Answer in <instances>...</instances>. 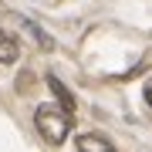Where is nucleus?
Wrapping results in <instances>:
<instances>
[{"label":"nucleus","instance_id":"1","mask_svg":"<svg viewBox=\"0 0 152 152\" xmlns=\"http://www.w3.org/2000/svg\"><path fill=\"white\" fill-rule=\"evenodd\" d=\"M34 125H37V132L51 142V145H58V142L68 139L71 125H75V115H68L61 105L48 102V105H37V108H34Z\"/></svg>","mask_w":152,"mask_h":152},{"label":"nucleus","instance_id":"2","mask_svg":"<svg viewBox=\"0 0 152 152\" xmlns=\"http://www.w3.org/2000/svg\"><path fill=\"white\" fill-rule=\"evenodd\" d=\"M78 152H115V145L105 135H95V132H88V135L78 139Z\"/></svg>","mask_w":152,"mask_h":152},{"label":"nucleus","instance_id":"3","mask_svg":"<svg viewBox=\"0 0 152 152\" xmlns=\"http://www.w3.org/2000/svg\"><path fill=\"white\" fill-rule=\"evenodd\" d=\"M48 85H51V91L58 95V102H61V108H64L68 115H75V98H71V91H68V88H64V85L58 81L54 75H48Z\"/></svg>","mask_w":152,"mask_h":152},{"label":"nucleus","instance_id":"4","mask_svg":"<svg viewBox=\"0 0 152 152\" xmlns=\"http://www.w3.org/2000/svg\"><path fill=\"white\" fill-rule=\"evenodd\" d=\"M10 61H17V41L7 31H0V64H10Z\"/></svg>","mask_w":152,"mask_h":152},{"label":"nucleus","instance_id":"5","mask_svg":"<svg viewBox=\"0 0 152 152\" xmlns=\"http://www.w3.org/2000/svg\"><path fill=\"white\" fill-rule=\"evenodd\" d=\"M145 102L152 105V78H149V81H145Z\"/></svg>","mask_w":152,"mask_h":152}]
</instances>
